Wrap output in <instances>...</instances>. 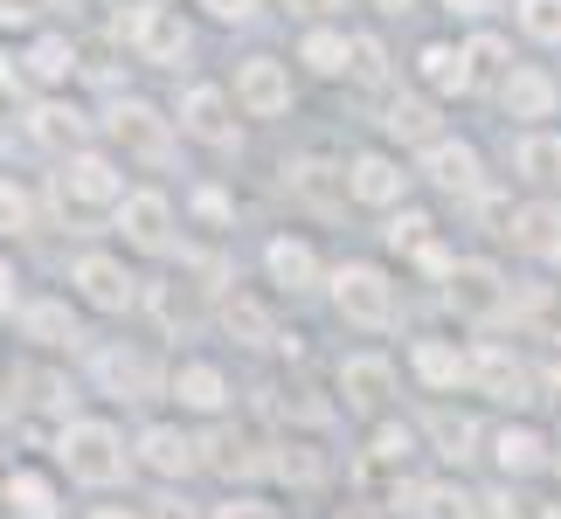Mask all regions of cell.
<instances>
[{
    "mask_svg": "<svg viewBox=\"0 0 561 519\" xmlns=\"http://www.w3.org/2000/svg\"><path fill=\"white\" fill-rule=\"evenodd\" d=\"M0 312H14V270L0 264Z\"/></svg>",
    "mask_w": 561,
    "mask_h": 519,
    "instance_id": "51",
    "label": "cell"
},
{
    "mask_svg": "<svg viewBox=\"0 0 561 519\" xmlns=\"http://www.w3.org/2000/svg\"><path fill=\"white\" fill-rule=\"evenodd\" d=\"M0 499L14 506V519H56V485L35 478V471H14V478L0 485Z\"/></svg>",
    "mask_w": 561,
    "mask_h": 519,
    "instance_id": "30",
    "label": "cell"
},
{
    "mask_svg": "<svg viewBox=\"0 0 561 519\" xmlns=\"http://www.w3.org/2000/svg\"><path fill=\"white\" fill-rule=\"evenodd\" d=\"M264 270H271V285H285V291H312L319 285V256H312V243H298V235H271Z\"/></svg>",
    "mask_w": 561,
    "mask_h": 519,
    "instance_id": "22",
    "label": "cell"
},
{
    "mask_svg": "<svg viewBox=\"0 0 561 519\" xmlns=\"http://www.w3.org/2000/svg\"><path fill=\"white\" fill-rule=\"evenodd\" d=\"M430 443H437L450 464H465L471 450H479V423L458 416V408H437V416H430Z\"/></svg>",
    "mask_w": 561,
    "mask_h": 519,
    "instance_id": "32",
    "label": "cell"
},
{
    "mask_svg": "<svg viewBox=\"0 0 561 519\" xmlns=\"http://www.w3.org/2000/svg\"><path fill=\"white\" fill-rule=\"evenodd\" d=\"M271 471H285L291 485H312V478H319V458H312L306 443H277V458H271Z\"/></svg>",
    "mask_w": 561,
    "mask_h": 519,
    "instance_id": "43",
    "label": "cell"
},
{
    "mask_svg": "<svg viewBox=\"0 0 561 519\" xmlns=\"http://www.w3.org/2000/svg\"><path fill=\"white\" fill-rule=\"evenodd\" d=\"M554 312H561V305H554Z\"/></svg>",
    "mask_w": 561,
    "mask_h": 519,
    "instance_id": "56",
    "label": "cell"
},
{
    "mask_svg": "<svg viewBox=\"0 0 561 519\" xmlns=\"http://www.w3.org/2000/svg\"><path fill=\"white\" fill-rule=\"evenodd\" d=\"M28 139L42 146V153H62V160H77V153H83V139H91V118H83L77 104H56V97H42L35 112H28Z\"/></svg>",
    "mask_w": 561,
    "mask_h": 519,
    "instance_id": "12",
    "label": "cell"
},
{
    "mask_svg": "<svg viewBox=\"0 0 561 519\" xmlns=\"http://www.w3.org/2000/svg\"><path fill=\"white\" fill-rule=\"evenodd\" d=\"M21 229H35V201L0 181V235H21Z\"/></svg>",
    "mask_w": 561,
    "mask_h": 519,
    "instance_id": "42",
    "label": "cell"
},
{
    "mask_svg": "<svg viewBox=\"0 0 561 519\" xmlns=\"http://www.w3.org/2000/svg\"><path fill=\"white\" fill-rule=\"evenodd\" d=\"M153 319L167 333H194L202 326V298H194V285H153Z\"/></svg>",
    "mask_w": 561,
    "mask_h": 519,
    "instance_id": "33",
    "label": "cell"
},
{
    "mask_svg": "<svg viewBox=\"0 0 561 519\" xmlns=\"http://www.w3.org/2000/svg\"><path fill=\"white\" fill-rule=\"evenodd\" d=\"M215 319H222V333H229L236 346H271V339H277L271 312L256 305L250 291H222V305H215Z\"/></svg>",
    "mask_w": 561,
    "mask_h": 519,
    "instance_id": "23",
    "label": "cell"
},
{
    "mask_svg": "<svg viewBox=\"0 0 561 519\" xmlns=\"http://www.w3.org/2000/svg\"><path fill=\"white\" fill-rule=\"evenodd\" d=\"M347 77H360V83H388V49L375 35H354V62H347Z\"/></svg>",
    "mask_w": 561,
    "mask_h": 519,
    "instance_id": "41",
    "label": "cell"
},
{
    "mask_svg": "<svg viewBox=\"0 0 561 519\" xmlns=\"http://www.w3.org/2000/svg\"><path fill=\"white\" fill-rule=\"evenodd\" d=\"M70 62H77V56H70V42H62V35H42V42H35V49H28V70H35L42 83H56V77H70Z\"/></svg>",
    "mask_w": 561,
    "mask_h": 519,
    "instance_id": "39",
    "label": "cell"
},
{
    "mask_svg": "<svg viewBox=\"0 0 561 519\" xmlns=\"http://www.w3.org/2000/svg\"><path fill=\"white\" fill-rule=\"evenodd\" d=\"M471 388L492 395V402H534L527 367H520V354H506V346H479V354H471Z\"/></svg>",
    "mask_w": 561,
    "mask_h": 519,
    "instance_id": "14",
    "label": "cell"
},
{
    "mask_svg": "<svg viewBox=\"0 0 561 519\" xmlns=\"http://www.w3.org/2000/svg\"><path fill=\"white\" fill-rule=\"evenodd\" d=\"M409 458H416V437H409V429H396V423L375 429V443H368V464H375V471H396V464H409Z\"/></svg>",
    "mask_w": 561,
    "mask_h": 519,
    "instance_id": "37",
    "label": "cell"
},
{
    "mask_svg": "<svg viewBox=\"0 0 561 519\" xmlns=\"http://www.w3.org/2000/svg\"><path fill=\"white\" fill-rule=\"evenodd\" d=\"M174 395H181V408L215 416V408L229 402V381H222V367H208V360H181L174 367Z\"/></svg>",
    "mask_w": 561,
    "mask_h": 519,
    "instance_id": "25",
    "label": "cell"
},
{
    "mask_svg": "<svg viewBox=\"0 0 561 519\" xmlns=\"http://www.w3.org/2000/svg\"><path fill=\"white\" fill-rule=\"evenodd\" d=\"M492 458H500V471L506 478H527V471H541L548 464V437L541 429H500V437H492Z\"/></svg>",
    "mask_w": 561,
    "mask_h": 519,
    "instance_id": "26",
    "label": "cell"
},
{
    "mask_svg": "<svg viewBox=\"0 0 561 519\" xmlns=\"http://www.w3.org/2000/svg\"><path fill=\"white\" fill-rule=\"evenodd\" d=\"M423 181H437L444 194H479L485 173H479V153L465 139H437V146H423Z\"/></svg>",
    "mask_w": 561,
    "mask_h": 519,
    "instance_id": "15",
    "label": "cell"
},
{
    "mask_svg": "<svg viewBox=\"0 0 561 519\" xmlns=\"http://www.w3.org/2000/svg\"><path fill=\"white\" fill-rule=\"evenodd\" d=\"M506 235H513V250H527V256H534V264H561V208H554V201L520 208Z\"/></svg>",
    "mask_w": 561,
    "mask_h": 519,
    "instance_id": "19",
    "label": "cell"
},
{
    "mask_svg": "<svg viewBox=\"0 0 561 519\" xmlns=\"http://www.w3.org/2000/svg\"><path fill=\"white\" fill-rule=\"evenodd\" d=\"M125 35H133L139 62H181L187 56V21L174 8H153V0L125 14Z\"/></svg>",
    "mask_w": 561,
    "mask_h": 519,
    "instance_id": "6",
    "label": "cell"
},
{
    "mask_svg": "<svg viewBox=\"0 0 561 519\" xmlns=\"http://www.w3.org/2000/svg\"><path fill=\"white\" fill-rule=\"evenodd\" d=\"M416 77L430 83V91H444V97H450V91H458V97L479 91V77H471V56L450 49V42H430V49L416 56Z\"/></svg>",
    "mask_w": 561,
    "mask_h": 519,
    "instance_id": "24",
    "label": "cell"
},
{
    "mask_svg": "<svg viewBox=\"0 0 561 519\" xmlns=\"http://www.w3.org/2000/svg\"><path fill=\"white\" fill-rule=\"evenodd\" d=\"M485 506H492V519H534V506H527V499H513V492H492Z\"/></svg>",
    "mask_w": 561,
    "mask_h": 519,
    "instance_id": "47",
    "label": "cell"
},
{
    "mask_svg": "<svg viewBox=\"0 0 561 519\" xmlns=\"http://www.w3.org/2000/svg\"><path fill=\"white\" fill-rule=\"evenodd\" d=\"M194 8H208L215 21H229V28H243V21H256V0H194Z\"/></svg>",
    "mask_w": 561,
    "mask_h": 519,
    "instance_id": "44",
    "label": "cell"
},
{
    "mask_svg": "<svg viewBox=\"0 0 561 519\" xmlns=\"http://www.w3.org/2000/svg\"><path fill=\"white\" fill-rule=\"evenodd\" d=\"M153 519H194V506H181V499H153Z\"/></svg>",
    "mask_w": 561,
    "mask_h": 519,
    "instance_id": "49",
    "label": "cell"
},
{
    "mask_svg": "<svg viewBox=\"0 0 561 519\" xmlns=\"http://www.w3.org/2000/svg\"><path fill=\"white\" fill-rule=\"evenodd\" d=\"M402 187H409V173L388 160V153H360L347 166V194H354V201H368V208H396Z\"/></svg>",
    "mask_w": 561,
    "mask_h": 519,
    "instance_id": "17",
    "label": "cell"
},
{
    "mask_svg": "<svg viewBox=\"0 0 561 519\" xmlns=\"http://www.w3.org/2000/svg\"><path fill=\"white\" fill-rule=\"evenodd\" d=\"M21 333H28L35 346H77V319L70 305H56V298H35V305H21Z\"/></svg>",
    "mask_w": 561,
    "mask_h": 519,
    "instance_id": "27",
    "label": "cell"
},
{
    "mask_svg": "<svg viewBox=\"0 0 561 519\" xmlns=\"http://www.w3.org/2000/svg\"><path fill=\"white\" fill-rule=\"evenodd\" d=\"M513 14H520V28H527L534 42H548V49L561 42V0H520Z\"/></svg>",
    "mask_w": 561,
    "mask_h": 519,
    "instance_id": "38",
    "label": "cell"
},
{
    "mask_svg": "<svg viewBox=\"0 0 561 519\" xmlns=\"http://www.w3.org/2000/svg\"><path fill=\"white\" fill-rule=\"evenodd\" d=\"M181 132H194L202 146H236V104L215 83H194L181 97Z\"/></svg>",
    "mask_w": 561,
    "mask_h": 519,
    "instance_id": "11",
    "label": "cell"
},
{
    "mask_svg": "<svg viewBox=\"0 0 561 519\" xmlns=\"http://www.w3.org/2000/svg\"><path fill=\"white\" fill-rule=\"evenodd\" d=\"M112 139H118V153L125 160H146V166H167L174 160V118H160L153 104H139V97H125L112 104Z\"/></svg>",
    "mask_w": 561,
    "mask_h": 519,
    "instance_id": "4",
    "label": "cell"
},
{
    "mask_svg": "<svg viewBox=\"0 0 561 519\" xmlns=\"http://www.w3.org/2000/svg\"><path fill=\"white\" fill-rule=\"evenodd\" d=\"M340 395H347V408L375 416V408H388V395H396V367L381 354H347L340 360Z\"/></svg>",
    "mask_w": 561,
    "mask_h": 519,
    "instance_id": "13",
    "label": "cell"
},
{
    "mask_svg": "<svg viewBox=\"0 0 561 519\" xmlns=\"http://www.w3.org/2000/svg\"><path fill=\"white\" fill-rule=\"evenodd\" d=\"M139 464H146V471H160V478H187V471L202 464V443L181 437L174 423H153V429L139 437Z\"/></svg>",
    "mask_w": 561,
    "mask_h": 519,
    "instance_id": "18",
    "label": "cell"
},
{
    "mask_svg": "<svg viewBox=\"0 0 561 519\" xmlns=\"http://www.w3.org/2000/svg\"><path fill=\"white\" fill-rule=\"evenodd\" d=\"M375 8H381V14H409V0H375Z\"/></svg>",
    "mask_w": 561,
    "mask_h": 519,
    "instance_id": "54",
    "label": "cell"
},
{
    "mask_svg": "<svg viewBox=\"0 0 561 519\" xmlns=\"http://www.w3.org/2000/svg\"><path fill=\"white\" fill-rule=\"evenodd\" d=\"M62 201H77V208H112L125 201V173L104 160V153H77L70 173H62Z\"/></svg>",
    "mask_w": 561,
    "mask_h": 519,
    "instance_id": "9",
    "label": "cell"
},
{
    "mask_svg": "<svg viewBox=\"0 0 561 519\" xmlns=\"http://www.w3.org/2000/svg\"><path fill=\"white\" fill-rule=\"evenodd\" d=\"M70 285H77L83 298H91L98 312H125V305L139 298V277L125 270L118 256H98V250H91V256H77V264H70Z\"/></svg>",
    "mask_w": 561,
    "mask_h": 519,
    "instance_id": "7",
    "label": "cell"
},
{
    "mask_svg": "<svg viewBox=\"0 0 561 519\" xmlns=\"http://www.w3.org/2000/svg\"><path fill=\"white\" fill-rule=\"evenodd\" d=\"M381 125H388L396 139H423V146H437V104H430V97H396V104L381 112Z\"/></svg>",
    "mask_w": 561,
    "mask_h": 519,
    "instance_id": "31",
    "label": "cell"
},
{
    "mask_svg": "<svg viewBox=\"0 0 561 519\" xmlns=\"http://www.w3.org/2000/svg\"><path fill=\"white\" fill-rule=\"evenodd\" d=\"M42 14H49V0H0V21H8V28H28Z\"/></svg>",
    "mask_w": 561,
    "mask_h": 519,
    "instance_id": "45",
    "label": "cell"
},
{
    "mask_svg": "<svg viewBox=\"0 0 561 519\" xmlns=\"http://www.w3.org/2000/svg\"><path fill=\"white\" fill-rule=\"evenodd\" d=\"M112 222H118L125 243L146 250V256H160L167 243H174V208H167V194H125Z\"/></svg>",
    "mask_w": 561,
    "mask_h": 519,
    "instance_id": "8",
    "label": "cell"
},
{
    "mask_svg": "<svg viewBox=\"0 0 561 519\" xmlns=\"http://www.w3.org/2000/svg\"><path fill=\"white\" fill-rule=\"evenodd\" d=\"M465 56H471V77H479V83H492V77H513V62H506V42L500 35H479V42H465Z\"/></svg>",
    "mask_w": 561,
    "mask_h": 519,
    "instance_id": "36",
    "label": "cell"
},
{
    "mask_svg": "<svg viewBox=\"0 0 561 519\" xmlns=\"http://www.w3.org/2000/svg\"><path fill=\"white\" fill-rule=\"evenodd\" d=\"M91 519H139V512H133V506H98Z\"/></svg>",
    "mask_w": 561,
    "mask_h": 519,
    "instance_id": "52",
    "label": "cell"
},
{
    "mask_svg": "<svg viewBox=\"0 0 561 519\" xmlns=\"http://www.w3.org/2000/svg\"><path fill=\"white\" fill-rule=\"evenodd\" d=\"M202 464L222 471V478H250V471H264V443L250 437V429H208L202 437Z\"/></svg>",
    "mask_w": 561,
    "mask_h": 519,
    "instance_id": "16",
    "label": "cell"
},
{
    "mask_svg": "<svg viewBox=\"0 0 561 519\" xmlns=\"http://www.w3.org/2000/svg\"><path fill=\"white\" fill-rule=\"evenodd\" d=\"M333 312L360 333H388L396 326V285L375 264H340L333 270Z\"/></svg>",
    "mask_w": 561,
    "mask_h": 519,
    "instance_id": "2",
    "label": "cell"
},
{
    "mask_svg": "<svg viewBox=\"0 0 561 519\" xmlns=\"http://www.w3.org/2000/svg\"><path fill=\"white\" fill-rule=\"evenodd\" d=\"M285 8H291V14H306V21H319V14H333L340 0H285Z\"/></svg>",
    "mask_w": 561,
    "mask_h": 519,
    "instance_id": "48",
    "label": "cell"
},
{
    "mask_svg": "<svg viewBox=\"0 0 561 519\" xmlns=\"http://www.w3.org/2000/svg\"><path fill=\"white\" fill-rule=\"evenodd\" d=\"M91 367H98V388H104V395H118V402L160 395V367L146 360V354H133V346H104Z\"/></svg>",
    "mask_w": 561,
    "mask_h": 519,
    "instance_id": "10",
    "label": "cell"
},
{
    "mask_svg": "<svg viewBox=\"0 0 561 519\" xmlns=\"http://www.w3.org/2000/svg\"><path fill=\"white\" fill-rule=\"evenodd\" d=\"M381 235H388V243H396V250H409V256H423V250H430V215H416V208H402V215H396V222H388Z\"/></svg>",
    "mask_w": 561,
    "mask_h": 519,
    "instance_id": "40",
    "label": "cell"
},
{
    "mask_svg": "<svg viewBox=\"0 0 561 519\" xmlns=\"http://www.w3.org/2000/svg\"><path fill=\"white\" fill-rule=\"evenodd\" d=\"M215 519H277L264 499H229V506H215Z\"/></svg>",
    "mask_w": 561,
    "mask_h": 519,
    "instance_id": "46",
    "label": "cell"
},
{
    "mask_svg": "<svg viewBox=\"0 0 561 519\" xmlns=\"http://www.w3.org/2000/svg\"><path fill=\"white\" fill-rule=\"evenodd\" d=\"M306 70H319V77H347V62H354V35H333V28H312L306 35Z\"/></svg>",
    "mask_w": 561,
    "mask_h": 519,
    "instance_id": "34",
    "label": "cell"
},
{
    "mask_svg": "<svg viewBox=\"0 0 561 519\" xmlns=\"http://www.w3.org/2000/svg\"><path fill=\"white\" fill-rule=\"evenodd\" d=\"M236 104H243L250 118H277L291 112V70L277 56H250L236 62Z\"/></svg>",
    "mask_w": 561,
    "mask_h": 519,
    "instance_id": "5",
    "label": "cell"
},
{
    "mask_svg": "<svg viewBox=\"0 0 561 519\" xmlns=\"http://www.w3.org/2000/svg\"><path fill=\"white\" fill-rule=\"evenodd\" d=\"M416 374L430 388H458V381H471V354H458L444 339H416Z\"/></svg>",
    "mask_w": 561,
    "mask_h": 519,
    "instance_id": "29",
    "label": "cell"
},
{
    "mask_svg": "<svg viewBox=\"0 0 561 519\" xmlns=\"http://www.w3.org/2000/svg\"><path fill=\"white\" fill-rule=\"evenodd\" d=\"M444 298H450V312H458V319L492 326V319H506L513 285L500 277V264H485V256H458V270L444 277Z\"/></svg>",
    "mask_w": 561,
    "mask_h": 519,
    "instance_id": "3",
    "label": "cell"
},
{
    "mask_svg": "<svg viewBox=\"0 0 561 519\" xmlns=\"http://www.w3.org/2000/svg\"><path fill=\"white\" fill-rule=\"evenodd\" d=\"M513 166H520V181H534V187H561V139L554 132H527L513 146Z\"/></svg>",
    "mask_w": 561,
    "mask_h": 519,
    "instance_id": "28",
    "label": "cell"
},
{
    "mask_svg": "<svg viewBox=\"0 0 561 519\" xmlns=\"http://www.w3.org/2000/svg\"><path fill=\"white\" fill-rule=\"evenodd\" d=\"M541 519H561V506H548V512H541Z\"/></svg>",
    "mask_w": 561,
    "mask_h": 519,
    "instance_id": "55",
    "label": "cell"
},
{
    "mask_svg": "<svg viewBox=\"0 0 561 519\" xmlns=\"http://www.w3.org/2000/svg\"><path fill=\"white\" fill-rule=\"evenodd\" d=\"M56 458H62V471H70L77 485H118L125 478V464H133V450H125V437L112 423H62V437H56Z\"/></svg>",
    "mask_w": 561,
    "mask_h": 519,
    "instance_id": "1",
    "label": "cell"
},
{
    "mask_svg": "<svg viewBox=\"0 0 561 519\" xmlns=\"http://www.w3.org/2000/svg\"><path fill=\"white\" fill-rule=\"evenodd\" d=\"M437 8H450V14H485L492 0H437Z\"/></svg>",
    "mask_w": 561,
    "mask_h": 519,
    "instance_id": "50",
    "label": "cell"
},
{
    "mask_svg": "<svg viewBox=\"0 0 561 519\" xmlns=\"http://www.w3.org/2000/svg\"><path fill=\"white\" fill-rule=\"evenodd\" d=\"M285 181L298 201H312V208H340V201H354L347 194V166H327V160H291L285 166Z\"/></svg>",
    "mask_w": 561,
    "mask_h": 519,
    "instance_id": "21",
    "label": "cell"
},
{
    "mask_svg": "<svg viewBox=\"0 0 561 519\" xmlns=\"http://www.w3.org/2000/svg\"><path fill=\"white\" fill-rule=\"evenodd\" d=\"M416 506H423V519H479V499L458 492V485H423Z\"/></svg>",
    "mask_w": 561,
    "mask_h": 519,
    "instance_id": "35",
    "label": "cell"
},
{
    "mask_svg": "<svg viewBox=\"0 0 561 519\" xmlns=\"http://www.w3.org/2000/svg\"><path fill=\"white\" fill-rule=\"evenodd\" d=\"M8 395H14V381H8V374H0V416H8V408H14Z\"/></svg>",
    "mask_w": 561,
    "mask_h": 519,
    "instance_id": "53",
    "label": "cell"
},
{
    "mask_svg": "<svg viewBox=\"0 0 561 519\" xmlns=\"http://www.w3.org/2000/svg\"><path fill=\"white\" fill-rule=\"evenodd\" d=\"M554 77L548 70H534V62H513V77L500 83V104H506V112L513 118H548L554 112Z\"/></svg>",
    "mask_w": 561,
    "mask_h": 519,
    "instance_id": "20",
    "label": "cell"
}]
</instances>
